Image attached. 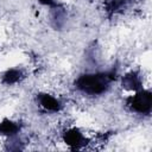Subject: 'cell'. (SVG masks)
Returning <instances> with one entry per match:
<instances>
[{
    "instance_id": "2",
    "label": "cell",
    "mask_w": 152,
    "mask_h": 152,
    "mask_svg": "<svg viewBox=\"0 0 152 152\" xmlns=\"http://www.w3.org/2000/svg\"><path fill=\"white\" fill-rule=\"evenodd\" d=\"M127 106L138 114H150L151 112V91L139 89L127 97Z\"/></svg>"
},
{
    "instance_id": "1",
    "label": "cell",
    "mask_w": 152,
    "mask_h": 152,
    "mask_svg": "<svg viewBox=\"0 0 152 152\" xmlns=\"http://www.w3.org/2000/svg\"><path fill=\"white\" fill-rule=\"evenodd\" d=\"M114 80L110 72H88L78 76L75 81V87L84 95L97 96L104 94Z\"/></svg>"
},
{
    "instance_id": "7",
    "label": "cell",
    "mask_w": 152,
    "mask_h": 152,
    "mask_svg": "<svg viewBox=\"0 0 152 152\" xmlns=\"http://www.w3.org/2000/svg\"><path fill=\"white\" fill-rule=\"evenodd\" d=\"M19 131V125L12 120H8V119H5L0 122V134L2 135H14L17 134Z\"/></svg>"
},
{
    "instance_id": "6",
    "label": "cell",
    "mask_w": 152,
    "mask_h": 152,
    "mask_svg": "<svg viewBox=\"0 0 152 152\" xmlns=\"http://www.w3.org/2000/svg\"><path fill=\"white\" fill-rule=\"evenodd\" d=\"M23 78V71L20 69H15V68H11L7 71L4 72L2 75V82L7 86L11 84H15L18 83L20 80Z\"/></svg>"
},
{
    "instance_id": "4",
    "label": "cell",
    "mask_w": 152,
    "mask_h": 152,
    "mask_svg": "<svg viewBox=\"0 0 152 152\" xmlns=\"http://www.w3.org/2000/svg\"><path fill=\"white\" fill-rule=\"evenodd\" d=\"M63 139H64V142L66 145H69L70 147H72V148H78L86 141V138H84L83 133L80 129H77V128H70V129H68L64 133Z\"/></svg>"
},
{
    "instance_id": "3",
    "label": "cell",
    "mask_w": 152,
    "mask_h": 152,
    "mask_svg": "<svg viewBox=\"0 0 152 152\" xmlns=\"http://www.w3.org/2000/svg\"><path fill=\"white\" fill-rule=\"evenodd\" d=\"M37 102H38L39 107H42L45 112L57 113L62 108L61 100L49 93H39L37 95Z\"/></svg>"
},
{
    "instance_id": "5",
    "label": "cell",
    "mask_w": 152,
    "mask_h": 152,
    "mask_svg": "<svg viewBox=\"0 0 152 152\" xmlns=\"http://www.w3.org/2000/svg\"><path fill=\"white\" fill-rule=\"evenodd\" d=\"M122 84H124L125 88H127L129 90H133V91H137L141 87V78H140L139 74H137V72H129V74H127V75L124 76Z\"/></svg>"
},
{
    "instance_id": "8",
    "label": "cell",
    "mask_w": 152,
    "mask_h": 152,
    "mask_svg": "<svg viewBox=\"0 0 152 152\" xmlns=\"http://www.w3.org/2000/svg\"><path fill=\"white\" fill-rule=\"evenodd\" d=\"M40 4H43L44 6H49V7H52V6H56V1L55 0H38Z\"/></svg>"
}]
</instances>
